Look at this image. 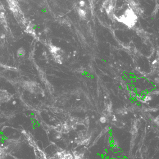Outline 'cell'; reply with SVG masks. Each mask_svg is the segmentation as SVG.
<instances>
[{
    "mask_svg": "<svg viewBox=\"0 0 159 159\" xmlns=\"http://www.w3.org/2000/svg\"><path fill=\"white\" fill-rule=\"evenodd\" d=\"M121 20L122 22L128 27L132 28L136 24L138 20V16L129 7L125 14L122 16Z\"/></svg>",
    "mask_w": 159,
    "mask_h": 159,
    "instance_id": "cell-1",
    "label": "cell"
},
{
    "mask_svg": "<svg viewBox=\"0 0 159 159\" xmlns=\"http://www.w3.org/2000/svg\"><path fill=\"white\" fill-rule=\"evenodd\" d=\"M129 7L136 14L137 16H142L143 13V10L139 3H137L134 0H129Z\"/></svg>",
    "mask_w": 159,
    "mask_h": 159,
    "instance_id": "cell-2",
    "label": "cell"
},
{
    "mask_svg": "<svg viewBox=\"0 0 159 159\" xmlns=\"http://www.w3.org/2000/svg\"><path fill=\"white\" fill-rule=\"evenodd\" d=\"M54 157L55 159H74V155L72 153L64 150L56 152Z\"/></svg>",
    "mask_w": 159,
    "mask_h": 159,
    "instance_id": "cell-3",
    "label": "cell"
},
{
    "mask_svg": "<svg viewBox=\"0 0 159 159\" xmlns=\"http://www.w3.org/2000/svg\"><path fill=\"white\" fill-rule=\"evenodd\" d=\"M11 99V95L6 90H0V104L8 102Z\"/></svg>",
    "mask_w": 159,
    "mask_h": 159,
    "instance_id": "cell-4",
    "label": "cell"
},
{
    "mask_svg": "<svg viewBox=\"0 0 159 159\" xmlns=\"http://www.w3.org/2000/svg\"><path fill=\"white\" fill-rule=\"evenodd\" d=\"M17 54V56L18 57H24L25 54V49L23 47H21V48H20L18 50Z\"/></svg>",
    "mask_w": 159,
    "mask_h": 159,
    "instance_id": "cell-5",
    "label": "cell"
},
{
    "mask_svg": "<svg viewBox=\"0 0 159 159\" xmlns=\"http://www.w3.org/2000/svg\"><path fill=\"white\" fill-rule=\"evenodd\" d=\"M100 121L102 124H105L107 121V118L105 116L101 117L100 119Z\"/></svg>",
    "mask_w": 159,
    "mask_h": 159,
    "instance_id": "cell-6",
    "label": "cell"
},
{
    "mask_svg": "<svg viewBox=\"0 0 159 159\" xmlns=\"http://www.w3.org/2000/svg\"></svg>",
    "mask_w": 159,
    "mask_h": 159,
    "instance_id": "cell-7",
    "label": "cell"
}]
</instances>
